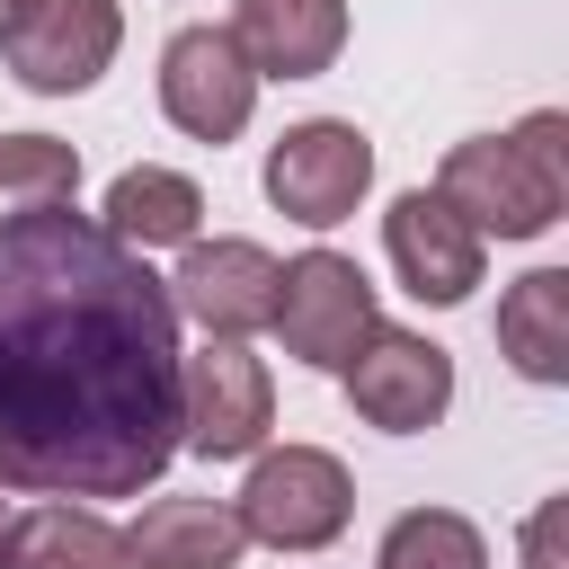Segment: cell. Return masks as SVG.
I'll return each mask as SVG.
<instances>
[{"instance_id": "17", "label": "cell", "mask_w": 569, "mask_h": 569, "mask_svg": "<svg viewBox=\"0 0 569 569\" xmlns=\"http://www.w3.org/2000/svg\"><path fill=\"white\" fill-rule=\"evenodd\" d=\"M373 569H489V542L453 507H409V516H391Z\"/></svg>"}, {"instance_id": "13", "label": "cell", "mask_w": 569, "mask_h": 569, "mask_svg": "<svg viewBox=\"0 0 569 569\" xmlns=\"http://www.w3.org/2000/svg\"><path fill=\"white\" fill-rule=\"evenodd\" d=\"M249 533L231 498H151L124 525V569H240Z\"/></svg>"}, {"instance_id": "14", "label": "cell", "mask_w": 569, "mask_h": 569, "mask_svg": "<svg viewBox=\"0 0 569 569\" xmlns=\"http://www.w3.org/2000/svg\"><path fill=\"white\" fill-rule=\"evenodd\" d=\"M0 569H124V533L98 507H18L0 516Z\"/></svg>"}, {"instance_id": "16", "label": "cell", "mask_w": 569, "mask_h": 569, "mask_svg": "<svg viewBox=\"0 0 569 569\" xmlns=\"http://www.w3.org/2000/svg\"><path fill=\"white\" fill-rule=\"evenodd\" d=\"M498 356L525 382H569V276L533 267L498 293Z\"/></svg>"}, {"instance_id": "20", "label": "cell", "mask_w": 569, "mask_h": 569, "mask_svg": "<svg viewBox=\"0 0 569 569\" xmlns=\"http://www.w3.org/2000/svg\"><path fill=\"white\" fill-rule=\"evenodd\" d=\"M27 9H36V0H0V27H18V18H27Z\"/></svg>"}, {"instance_id": "2", "label": "cell", "mask_w": 569, "mask_h": 569, "mask_svg": "<svg viewBox=\"0 0 569 569\" xmlns=\"http://www.w3.org/2000/svg\"><path fill=\"white\" fill-rule=\"evenodd\" d=\"M436 196L489 240H542L569 204V116L560 107H533L516 133H471L445 151L436 169Z\"/></svg>"}, {"instance_id": "5", "label": "cell", "mask_w": 569, "mask_h": 569, "mask_svg": "<svg viewBox=\"0 0 569 569\" xmlns=\"http://www.w3.org/2000/svg\"><path fill=\"white\" fill-rule=\"evenodd\" d=\"M267 427H276V382L240 338H204L196 356H178V453L240 462L267 445Z\"/></svg>"}, {"instance_id": "8", "label": "cell", "mask_w": 569, "mask_h": 569, "mask_svg": "<svg viewBox=\"0 0 569 569\" xmlns=\"http://www.w3.org/2000/svg\"><path fill=\"white\" fill-rule=\"evenodd\" d=\"M347 409L382 436H418L453 409V356L418 329H373L347 365Z\"/></svg>"}, {"instance_id": "6", "label": "cell", "mask_w": 569, "mask_h": 569, "mask_svg": "<svg viewBox=\"0 0 569 569\" xmlns=\"http://www.w3.org/2000/svg\"><path fill=\"white\" fill-rule=\"evenodd\" d=\"M373 187V142L338 116H311V124H284L276 151H267V204L302 231H338Z\"/></svg>"}, {"instance_id": "18", "label": "cell", "mask_w": 569, "mask_h": 569, "mask_svg": "<svg viewBox=\"0 0 569 569\" xmlns=\"http://www.w3.org/2000/svg\"><path fill=\"white\" fill-rule=\"evenodd\" d=\"M80 196V151L53 133H0V222Z\"/></svg>"}, {"instance_id": "7", "label": "cell", "mask_w": 569, "mask_h": 569, "mask_svg": "<svg viewBox=\"0 0 569 569\" xmlns=\"http://www.w3.org/2000/svg\"><path fill=\"white\" fill-rule=\"evenodd\" d=\"M160 116L187 142H231L258 116V71L231 44V27H178L160 44Z\"/></svg>"}, {"instance_id": "10", "label": "cell", "mask_w": 569, "mask_h": 569, "mask_svg": "<svg viewBox=\"0 0 569 569\" xmlns=\"http://www.w3.org/2000/svg\"><path fill=\"white\" fill-rule=\"evenodd\" d=\"M382 249H391V267H400V293H418V302H471V284H480V231L445 204V196H400L391 213H382Z\"/></svg>"}, {"instance_id": "19", "label": "cell", "mask_w": 569, "mask_h": 569, "mask_svg": "<svg viewBox=\"0 0 569 569\" xmlns=\"http://www.w3.org/2000/svg\"><path fill=\"white\" fill-rule=\"evenodd\" d=\"M560 516H569L560 498L533 507V525H525V569H569V560H560Z\"/></svg>"}, {"instance_id": "11", "label": "cell", "mask_w": 569, "mask_h": 569, "mask_svg": "<svg viewBox=\"0 0 569 569\" xmlns=\"http://www.w3.org/2000/svg\"><path fill=\"white\" fill-rule=\"evenodd\" d=\"M169 302L204 320V338H249L276 311V258L258 240H187V267L169 276Z\"/></svg>"}, {"instance_id": "4", "label": "cell", "mask_w": 569, "mask_h": 569, "mask_svg": "<svg viewBox=\"0 0 569 569\" xmlns=\"http://www.w3.org/2000/svg\"><path fill=\"white\" fill-rule=\"evenodd\" d=\"M231 516H240V533L267 542V551H329V542L347 533V516H356V480H347L338 453L284 445V453H258V462H249Z\"/></svg>"}, {"instance_id": "15", "label": "cell", "mask_w": 569, "mask_h": 569, "mask_svg": "<svg viewBox=\"0 0 569 569\" xmlns=\"http://www.w3.org/2000/svg\"><path fill=\"white\" fill-rule=\"evenodd\" d=\"M107 222V240H124L133 258H151V249H187L196 240V222H204V187L196 178H178V169H124L116 187H107V204H98Z\"/></svg>"}, {"instance_id": "12", "label": "cell", "mask_w": 569, "mask_h": 569, "mask_svg": "<svg viewBox=\"0 0 569 569\" xmlns=\"http://www.w3.org/2000/svg\"><path fill=\"white\" fill-rule=\"evenodd\" d=\"M231 44L258 80H320L347 44V0H240Z\"/></svg>"}, {"instance_id": "9", "label": "cell", "mask_w": 569, "mask_h": 569, "mask_svg": "<svg viewBox=\"0 0 569 569\" xmlns=\"http://www.w3.org/2000/svg\"><path fill=\"white\" fill-rule=\"evenodd\" d=\"M124 44V9L116 0H36L18 27H0V53L9 71L36 89V98H71L89 89Z\"/></svg>"}, {"instance_id": "1", "label": "cell", "mask_w": 569, "mask_h": 569, "mask_svg": "<svg viewBox=\"0 0 569 569\" xmlns=\"http://www.w3.org/2000/svg\"><path fill=\"white\" fill-rule=\"evenodd\" d=\"M178 302L71 204L0 222V489L133 498L178 462Z\"/></svg>"}, {"instance_id": "3", "label": "cell", "mask_w": 569, "mask_h": 569, "mask_svg": "<svg viewBox=\"0 0 569 569\" xmlns=\"http://www.w3.org/2000/svg\"><path fill=\"white\" fill-rule=\"evenodd\" d=\"M267 329L284 338V356H302L311 373H347L356 347L382 329V302H373V276L338 249H302L276 267V311Z\"/></svg>"}]
</instances>
